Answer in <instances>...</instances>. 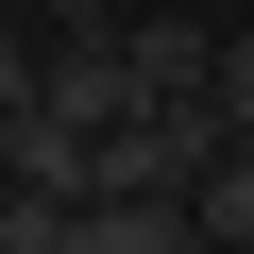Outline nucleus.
Returning a JSON list of instances; mask_svg holds the SVG:
<instances>
[{
    "instance_id": "1",
    "label": "nucleus",
    "mask_w": 254,
    "mask_h": 254,
    "mask_svg": "<svg viewBox=\"0 0 254 254\" xmlns=\"http://www.w3.org/2000/svg\"><path fill=\"white\" fill-rule=\"evenodd\" d=\"M0 254H85V203H34V187H0Z\"/></svg>"
},
{
    "instance_id": "2",
    "label": "nucleus",
    "mask_w": 254,
    "mask_h": 254,
    "mask_svg": "<svg viewBox=\"0 0 254 254\" xmlns=\"http://www.w3.org/2000/svg\"><path fill=\"white\" fill-rule=\"evenodd\" d=\"M220 119L254 136V34H220Z\"/></svg>"
}]
</instances>
